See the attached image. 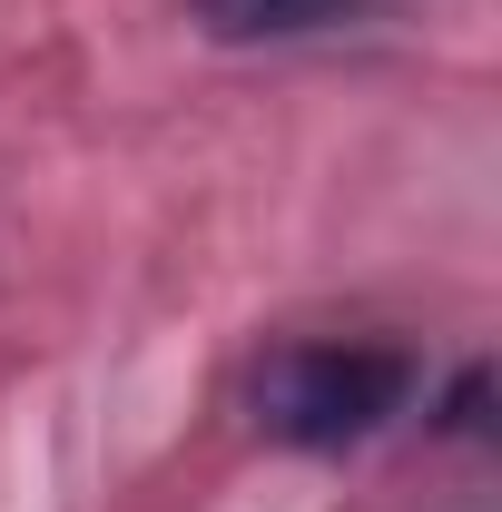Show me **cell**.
Wrapping results in <instances>:
<instances>
[{
	"mask_svg": "<svg viewBox=\"0 0 502 512\" xmlns=\"http://www.w3.org/2000/svg\"><path fill=\"white\" fill-rule=\"evenodd\" d=\"M256 424L296 453H345L414 404V355L384 335H296L256 365Z\"/></svg>",
	"mask_w": 502,
	"mask_h": 512,
	"instance_id": "obj_1",
	"label": "cell"
},
{
	"mask_svg": "<svg viewBox=\"0 0 502 512\" xmlns=\"http://www.w3.org/2000/svg\"><path fill=\"white\" fill-rule=\"evenodd\" d=\"M365 10L375 0H188V20L207 40H315V30H345Z\"/></svg>",
	"mask_w": 502,
	"mask_h": 512,
	"instance_id": "obj_2",
	"label": "cell"
},
{
	"mask_svg": "<svg viewBox=\"0 0 502 512\" xmlns=\"http://www.w3.org/2000/svg\"><path fill=\"white\" fill-rule=\"evenodd\" d=\"M483 404H493V365H463L453 394H443V434H483V424H493Z\"/></svg>",
	"mask_w": 502,
	"mask_h": 512,
	"instance_id": "obj_3",
	"label": "cell"
}]
</instances>
